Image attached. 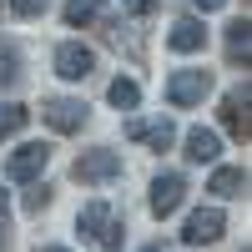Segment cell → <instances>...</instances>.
<instances>
[{
  "instance_id": "cell-1",
  "label": "cell",
  "mask_w": 252,
  "mask_h": 252,
  "mask_svg": "<svg viewBox=\"0 0 252 252\" xmlns=\"http://www.w3.org/2000/svg\"><path fill=\"white\" fill-rule=\"evenodd\" d=\"M71 172H76V182H86V187L116 182V177H121V152H111V146H96V152H81Z\"/></svg>"
},
{
  "instance_id": "cell-2",
  "label": "cell",
  "mask_w": 252,
  "mask_h": 252,
  "mask_svg": "<svg viewBox=\"0 0 252 252\" xmlns=\"http://www.w3.org/2000/svg\"><path fill=\"white\" fill-rule=\"evenodd\" d=\"M202 96H212V71H172L166 76V101L172 106H202Z\"/></svg>"
},
{
  "instance_id": "cell-3",
  "label": "cell",
  "mask_w": 252,
  "mask_h": 252,
  "mask_svg": "<svg viewBox=\"0 0 252 252\" xmlns=\"http://www.w3.org/2000/svg\"><path fill=\"white\" fill-rule=\"evenodd\" d=\"M40 116H46L51 131H81L86 116H91V106L76 101V96H46V101H40Z\"/></svg>"
},
{
  "instance_id": "cell-4",
  "label": "cell",
  "mask_w": 252,
  "mask_h": 252,
  "mask_svg": "<svg viewBox=\"0 0 252 252\" xmlns=\"http://www.w3.org/2000/svg\"><path fill=\"white\" fill-rule=\"evenodd\" d=\"M46 166H51V146H46V141H26L20 152H10L5 177H10V182H35Z\"/></svg>"
},
{
  "instance_id": "cell-5",
  "label": "cell",
  "mask_w": 252,
  "mask_h": 252,
  "mask_svg": "<svg viewBox=\"0 0 252 252\" xmlns=\"http://www.w3.org/2000/svg\"><path fill=\"white\" fill-rule=\"evenodd\" d=\"M91 71H96V51L91 46H81V40H61V46H56V76L86 81Z\"/></svg>"
},
{
  "instance_id": "cell-6",
  "label": "cell",
  "mask_w": 252,
  "mask_h": 252,
  "mask_svg": "<svg viewBox=\"0 0 252 252\" xmlns=\"http://www.w3.org/2000/svg\"><path fill=\"white\" fill-rule=\"evenodd\" d=\"M222 227H227V217L217 212V207H197V212L187 217V227H182V242L187 247H207V242L222 237Z\"/></svg>"
},
{
  "instance_id": "cell-7",
  "label": "cell",
  "mask_w": 252,
  "mask_h": 252,
  "mask_svg": "<svg viewBox=\"0 0 252 252\" xmlns=\"http://www.w3.org/2000/svg\"><path fill=\"white\" fill-rule=\"evenodd\" d=\"M182 197H187V177L182 172H157V182H152V212L172 217L182 207Z\"/></svg>"
},
{
  "instance_id": "cell-8",
  "label": "cell",
  "mask_w": 252,
  "mask_h": 252,
  "mask_svg": "<svg viewBox=\"0 0 252 252\" xmlns=\"http://www.w3.org/2000/svg\"><path fill=\"white\" fill-rule=\"evenodd\" d=\"M126 136H131V141H146L152 152H166V146L177 141V126L166 121V116H157V121H126Z\"/></svg>"
},
{
  "instance_id": "cell-9",
  "label": "cell",
  "mask_w": 252,
  "mask_h": 252,
  "mask_svg": "<svg viewBox=\"0 0 252 252\" xmlns=\"http://www.w3.org/2000/svg\"><path fill=\"white\" fill-rule=\"evenodd\" d=\"M166 46H172L177 56H192V51H202V46H207L202 20H197V15H182L177 26H172V35H166Z\"/></svg>"
},
{
  "instance_id": "cell-10",
  "label": "cell",
  "mask_w": 252,
  "mask_h": 252,
  "mask_svg": "<svg viewBox=\"0 0 252 252\" xmlns=\"http://www.w3.org/2000/svg\"><path fill=\"white\" fill-rule=\"evenodd\" d=\"M222 126H227L232 136H242V141H247V86L227 91V101H222Z\"/></svg>"
},
{
  "instance_id": "cell-11",
  "label": "cell",
  "mask_w": 252,
  "mask_h": 252,
  "mask_svg": "<svg viewBox=\"0 0 252 252\" xmlns=\"http://www.w3.org/2000/svg\"><path fill=\"white\" fill-rule=\"evenodd\" d=\"M106 222H111V207H106V202H86V207H81V217H76V227H81V237H86V242H101Z\"/></svg>"
},
{
  "instance_id": "cell-12",
  "label": "cell",
  "mask_w": 252,
  "mask_h": 252,
  "mask_svg": "<svg viewBox=\"0 0 252 252\" xmlns=\"http://www.w3.org/2000/svg\"><path fill=\"white\" fill-rule=\"evenodd\" d=\"M217 152H222L217 131H207V126H192V131H187V161H217Z\"/></svg>"
},
{
  "instance_id": "cell-13",
  "label": "cell",
  "mask_w": 252,
  "mask_h": 252,
  "mask_svg": "<svg viewBox=\"0 0 252 252\" xmlns=\"http://www.w3.org/2000/svg\"><path fill=\"white\" fill-rule=\"evenodd\" d=\"M207 192H217V197H242V192H247V172H242V166H217L212 182H207Z\"/></svg>"
},
{
  "instance_id": "cell-14",
  "label": "cell",
  "mask_w": 252,
  "mask_h": 252,
  "mask_svg": "<svg viewBox=\"0 0 252 252\" xmlns=\"http://www.w3.org/2000/svg\"><path fill=\"white\" fill-rule=\"evenodd\" d=\"M20 81V46L15 40H0V91H10Z\"/></svg>"
},
{
  "instance_id": "cell-15",
  "label": "cell",
  "mask_w": 252,
  "mask_h": 252,
  "mask_svg": "<svg viewBox=\"0 0 252 252\" xmlns=\"http://www.w3.org/2000/svg\"><path fill=\"white\" fill-rule=\"evenodd\" d=\"M106 96H111V106H116V111H136V106H141V86H136V81H126V76L111 81V91H106Z\"/></svg>"
},
{
  "instance_id": "cell-16",
  "label": "cell",
  "mask_w": 252,
  "mask_h": 252,
  "mask_svg": "<svg viewBox=\"0 0 252 252\" xmlns=\"http://www.w3.org/2000/svg\"><path fill=\"white\" fill-rule=\"evenodd\" d=\"M247 40H252V26H247V20H232V26H227V56L247 61Z\"/></svg>"
},
{
  "instance_id": "cell-17",
  "label": "cell",
  "mask_w": 252,
  "mask_h": 252,
  "mask_svg": "<svg viewBox=\"0 0 252 252\" xmlns=\"http://www.w3.org/2000/svg\"><path fill=\"white\" fill-rule=\"evenodd\" d=\"M26 106H15V101H0V141H5V136H15L20 131V126H26Z\"/></svg>"
},
{
  "instance_id": "cell-18",
  "label": "cell",
  "mask_w": 252,
  "mask_h": 252,
  "mask_svg": "<svg viewBox=\"0 0 252 252\" xmlns=\"http://www.w3.org/2000/svg\"><path fill=\"white\" fill-rule=\"evenodd\" d=\"M101 5H106V0H66V26H86V20H96Z\"/></svg>"
},
{
  "instance_id": "cell-19",
  "label": "cell",
  "mask_w": 252,
  "mask_h": 252,
  "mask_svg": "<svg viewBox=\"0 0 252 252\" xmlns=\"http://www.w3.org/2000/svg\"><path fill=\"white\" fill-rule=\"evenodd\" d=\"M10 10H15L20 20H35V15H46V10H51V0H10Z\"/></svg>"
},
{
  "instance_id": "cell-20",
  "label": "cell",
  "mask_w": 252,
  "mask_h": 252,
  "mask_svg": "<svg viewBox=\"0 0 252 252\" xmlns=\"http://www.w3.org/2000/svg\"><path fill=\"white\" fill-rule=\"evenodd\" d=\"M121 10L131 15V20H141V15H152V10H157V0H121Z\"/></svg>"
},
{
  "instance_id": "cell-21",
  "label": "cell",
  "mask_w": 252,
  "mask_h": 252,
  "mask_svg": "<svg viewBox=\"0 0 252 252\" xmlns=\"http://www.w3.org/2000/svg\"><path fill=\"white\" fill-rule=\"evenodd\" d=\"M46 207H51V192H46V187H35V192L26 197V212H46Z\"/></svg>"
},
{
  "instance_id": "cell-22",
  "label": "cell",
  "mask_w": 252,
  "mask_h": 252,
  "mask_svg": "<svg viewBox=\"0 0 252 252\" xmlns=\"http://www.w3.org/2000/svg\"><path fill=\"white\" fill-rule=\"evenodd\" d=\"M227 0H197V10H222Z\"/></svg>"
},
{
  "instance_id": "cell-23",
  "label": "cell",
  "mask_w": 252,
  "mask_h": 252,
  "mask_svg": "<svg viewBox=\"0 0 252 252\" xmlns=\"http://www.w3.org/2000/svg\"><path fill=\"white\" fill-rule=\"evenodd\" d=\"M5 212H10V202H5V192H0V222H5Z\"/></svg>"
},
{
  "instance_id": "cell-24",
  "label": "cell",
  "mask_w": 252,
  "mask_h": 252,
  "mask_svg": "<svg viewBox=\"0 0 252 252\" xmlns=\"http://www.w3.org/2000/svg\"><path fill=\"white\" fill-rule=\"evenodd\" d=\"M40 252H71V247H40Z\"/></svg>"
},
{
  "instance_id": "cell-25",
  "label": "cell",
  "mask_w": 252,
  "mask_h": 252,
  "mask_svg": "<svg viewBox=\"0 0 252 252\" xmlns=\"http://www.w3.org/2000/svg\"><path fill=\"white\" fill-rule=\"evenodd\" d=\"M141 252H161V247H141Z\"/></svg>"
}]
</instances>
